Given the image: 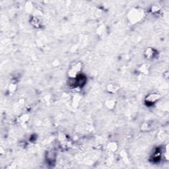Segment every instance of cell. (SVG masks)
I'll return each mask as SVG.
<instances>
[{
	"label": "cell",
	"instance_id": "7a4b0ae2",
	"mask_svg": "<svg viewBox=\"0 0 169 169\" xmlns=\"http://www.w3.org/2000/svg\"><path fill=\"white\" fill-rule=\"evenodd\" d=\"M158 97H159V96L156 94H149L147 97V101L149 103H153L154 102H155V101H157V100H158Z\"/></svg>",
	"mask_w": 169,
	"mask_h": 169
},
{
	"label": "cell",
	"instance_id": "6da1fadb",
	"mask_svg": "<svg viewBox=\"0 0 169 169\" xmlns=\"http://www.w3.org/2000/svg\"><path fill=\"white\" fill-rule=\"evenodd\" d=\"M81 70V63H76L72 66V67L69 69V75L71 78H75L76 76L78 75V73Z\"/></svg>",
	"mask_w": 169,
	"mask_h": 169
}]
</instances>
